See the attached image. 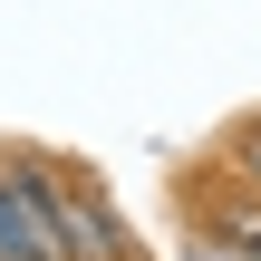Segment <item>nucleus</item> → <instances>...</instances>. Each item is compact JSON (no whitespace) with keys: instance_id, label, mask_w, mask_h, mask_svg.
<instances>
[{"instance_id":"nucleus-3","label":"nucleus","mask_w":261,"mask_h":261,"mask_svg":"<svg viewBox=\"0 0 261 261\" xmlns=\"http://www.w3.org/2000/svg\"><path fill=\"white\" fill-rule=\"evenodd\" d=\"M203 223L223 232V252H232V261H261V203H213Z\"/></svg>"},{"instance_id":"nucleus-4","label":"nucleus","mask_w":261,"mask_h":261,"mask_svg":"<svg viewBox=\"0 0 261 261\" xmlns=\"http://www.w3.org/2000/svg\"><path fill=\"white\" fill-rule=\"evenodd\" d=\"M232 174L261 194V126H242V136H232Z\"/></svg>"},{"instance_id":"nucleus-2","label":"nucleus","mask_w":261,"mask_h":261,"mask_svg":"<svg viewBox=\"0 0 261 261\" xmlns=\"http://www.w3.org/2000/svg\"><path fill=\"white\" fill-rule=\"evenodd\" d=\"M58 232H68V261H136L126 223H116V203H97L77 174H58Z\"/></svg>"},{"instance_id":"nucleus-1","label":"nucleus","mask_w":261,"mask_h":261,"mask_svg":"<svg viewBox=\"0 0 261 261\" xmlns=\"http://www.w3.org/2000/svg\"><path fill=\"white\" fill-rule=\"evenodd\" d=\"M0 261H68L58 232V174L0 155Z\"/></svg>"}]
</instances>
